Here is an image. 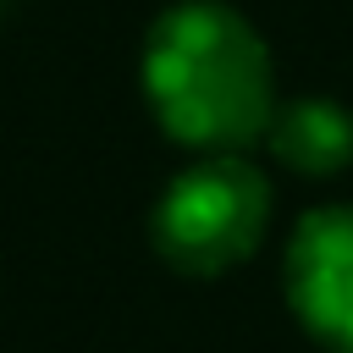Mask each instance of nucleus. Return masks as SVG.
Wrapping results in <instances>:
<instances>
[{
    "label": "nucleus",
    "mask_w": 353,
    "mask_h": 353,
    "mask_svg": "<svg viewBox=\"0 0 353 353\" xmlns=\"http://www.w3.org/2000/svg\"><path fill=\"white\" fill-rule=\"evenodd\" d=\"M143 99L199 154H243L276 121V66L259 28L226 0H176L143 39Z\"/></svg>",
    "instance_id": "f257e3e1"
},
{
    "label": "nucleus",
    "mask_w": 353,
    "mask_h": 353,
    "mask_svg": "<svg viewBox=\"0 0 353 353\" xmlns=\"http://www.w3.org/2000/svg\"><path fill=\"white\" fill-rule=\"evenodd\" d=\"M270 226V182L243 154H204L176 171L154 199L149 232L165 265L182 276H221L243 265Z\"/></svg>",
    "instance_id": "f03ea898"
},
{
    "label": "nucleus",
    "mask_w": 353,
    "mask_h": 353,
    "mask_svg": "<svg viewBox=\"0 0 353 353\" xmlns=\"http://www.w3.org/2000/svg\"><path fill=\"white\" fill-rule=\"evenodd\" d=\"M287 298L320 347L353 353V204H325L298 221L287 243Z\"/></svg>",
    "instance_id": "7ed1b4c3"
},
{
    "label": "nucleus",
    "mask_w": 353,
    "mask_h": 353,
    "mask_svg": "<svg viewBox=\"0 0 353 353\" xmlns=\"http://www.w3.org/2000/svg\"><path fill=\"white\" fill-rule=\"evenodd\" d=\"M265 143L287 171L320 182V176H336L353 165V116L336 99H287V105H276Z\"/></svg>",
    "instance_id": "20e7f679"
}]
</instances>
